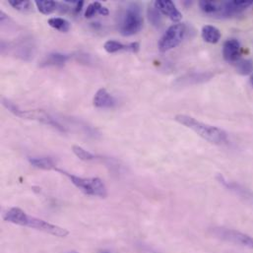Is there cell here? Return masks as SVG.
<instances>
[{
    "label": "cell",
    "mask_w": 253,
    "mask_h": 253,
    "mask_svg": "<svg viewBox=\"0 0 253 253\" xmlns=\"http://www.w3.org/2000/svg\"><path fill=\"white\" fill-rule=\"evenodd\" d=\"M3 220L15 225L36 229L38 231H42L58 238H66L69 235L68 230L61 228L59 226L49 224L43 220L29 216L22 209L17 207H13L9 209L4 214Z\"/></svg>",
    "instance_id": "6da1fadb"
},
{
    "label": "cell",
    "mask_w": 253,
    "mask_h": 253,
    "mask_svg": "<svg viewBox=\"0 0 253 253\" xmlns=\"http://www.w3.org/2000/svg\"><path fill=\"white\" fill-rule=\"evenodd\" d=\"M174 120L181 126L191 129L198 136L213 144H223L228 141L227 132L219 127L203 124L196 119L186 115H177Z\"/></svg>",
    "instance_id": "7a4b0ae2"
},
{
    "label": "cell",
    "mask_w": 253,
    "mask_h": 253,
    "mask_svg": "<svg viewBox=\"0 0 253 253\" xmlns=\"http://www.w3.org/2000/svg\"><path fill=\"white\" fill-rule=\"evenodd\" d=\"M57 171L65 174L71 181L72 183L78 187L80 190H82L84 193L92 196H98L101 198H106L108 196V190L103 182L98 177H79L73 174H70L66 172L63 169H56Z\"/></svg>",
    "instance_id": "3957f363"
},
{
    "label": "cell",
    "mask_w": 253,
    "mask_h": 253,
    "mask_svg": "<svg viewBox=\"0 0 253 253\" xmlns=\"http://www.w3.org/2000/svg\"><path fill=\"white\" fill-rule=\"evenodd\" d=\"M144 20L140 4L133 2L127 6L120 31L123 36L129 37L139 33L143 28Z\"/></svg>",
    "instance_id": "277c9868"
},
{
    "label": "cell",
    "mask_w": 253,
    "mask_h": 253,
    "mask_svg": "<svg viewBox=\"0 0 253 253\" xmlns=\"http://www.w3.org/2000/svg\"><path fill=\"white\" fill-rule=\"evenodd\" d=\"M186 34V27L184 24L177 23L170 26L166 33L162 36L158 42V47L161 52H167L177 45L183 41Z\"/></svg>",
    "instance_id": "5b68a950"
},
{
    "label": "cell",
    "mask_w": 253,
    "mask_h": 253,
    "mask_svg": "<svg viewBox=\"0 0 253 253\" xmlns=\"http://www.w3.org/2000/svg\"><path fill=\"white\" fill-rule=\"evenodd\" d=\"M211 233L217 239L253 250V238L249 235L226 228H214Z\"/></svg>",
    "instance_id": "8992f818"
},
{
    "label": "cell",
    "mask_w": 253,
    "mask_h": 253,
    "mask_svg": "<svg viewBox=\"0 0 253 253\" xmlns=\"http://www.w3.org/2000/svg\"><path fill=\"white\" fill-rule=\"evenodd\" d=\"M18 118L29 120V121H36L45 126H52L59 131L65 132L66 129L62 126L56 120H54L50 115H48L45 111L42 110H31V111H22L19 109L17 114L15 115Z\"/></svg>",
    "instance_id": "52a82bcc"
},
{
    "label": "cell",
    "mask_w": 253,
    "mask_h": 253,
    "mask_svg": "<svg viewBox=\"0 0 253 253\" xmlns=\"http://www.w3.org/2000/svg\"><path fill=\"white\" fill-rule=\"evenodd\" d=\"M253 4V0H231L222 2L221 17H232L248 9Z\"/></svg>",
    "instance_id": "ba28073f"
},
{
    "label": "cell",
    "mask_w": 253,
    "mask_h": 253,
    "mask_svg": "<svg viewBox=\"0 0 253 253\" xmlns=\"http://www.w3.org/2000/svg\"><path fill=\"white\" fill-rule=\"evenodd\" d=\"M223 56L224 59L235 64L238 60L241 59V43L236 39H230L225 42L223 45Z\"/></svg>",
    "instance_id": "9c48e42d"
},
{
    "label": "cell",
    "mask_w": 253,
    "mask_h": 253,
    "mask_svg": "<svg viewBox=\"0 0 253 253\" xmlns=\"http://www.w3.org/2000/svg\"><path fill=\"white\" fill-rule=\"evenodd\" d=\"M154 6L164 15L168 16L173 22H179L182 18L181 13L178 11L172 1L169 0H157Z\"/></svg>",
    "instance_id": "30bf717a"
},
{
    "label": "cell",
    "mask_w": 253,
    "mask_h": 253,
    "mask_svg": "<svg viewBox=\"0 0 253 253\" xmlns=\"http://www.w3.org/2000/svg\"><path fill=\"white\" fill-rule=\"evenodd\" d=\"M93 105L98 109H113L117 105V100L106 88H101L94 96Z\"/></svg>",
    "instance_id": "8fae6325"
},
{
    "label": "cell",
    "mask_w": 253,
    "mask_h": 253,
    "mask_svg": "<svg viewBox=\"0 0 253 253\" xmlns=\"http://www.w3.org/2000/svg\"><path fill=\"white\" fill-rule=\"evenodd\" d=\"M213 77V74L210 72H193L182 76L177 79L176 84L179 86H189L193 84H199L209 81Z\"/></svg>",
    "instance_id": "7c38bea8"
},
{
    "label": "cell",
    "mask_w": 253,
    "mask_h": 253,
    "mask_svg": "<svg viewBox=\"0 0 253 253\" xmlns=\"http://www.w3.org/2000/svg\"><path fill=\"white\" fill-rule=\"evenodd\" d=\"M104 48L109 53H116L119 51H130V52L136 53L139 51L140 44L139 42H131L129 44H124L118 41L111 40L105 43Z\"/></svg>",
    "instance_id": "4fadbf2b"
},
{
    "label": "cell",
    "mask_w": 253,
    "mask_h": 253,
    "mask_svg": "<svg viewBox=\"0 0 253 253\" xmlns=\"http://www.w3.org/2000/svg\"><path fill=\"white\" fill-rule=\"evenodd\" d=\"M69 55L67 54H62L59 52H53L48 54L41 63L42 67H62L64 64L67 62L69 59Z\"/></svg>",
    "instance_id": "5bb4252c"
},
{
    "label": "cell",
    "mask_w": 253,
    "mask_h": 253,
    "mask_svg": "<svg viewBox=\"0 0 253 253\" xmlns=\"http://www.w3.org/2000/svg\"><path fill=\"white\" fill-rule=\"evenodd\" d=\"M199 7L206 15L221 17L222 13V2L211 1V0H201L199 2Z\"/></svg>",
    "instance_id": "9a60e30c"
},
{
    "label": "cell",
    "mask_w": 253,
    "mask_h": 253,
    "mask_svg": "<svg viewBox=\"0 0 253 253\" xmlns=\"http://www.w3.org/2000/svg\"><path fill=\"white\" fill-rule=\"evenodd\" d=\"M202 39L208 43H217L221 39V32L214 26L206 25L201 30Z\"/></svg>",
    "instance_id": "2e32d148"
},
{
    "label": "cell",
    "mask_w": 253,
    "mask_h": 253,
    "mask_svg": "<svg viewBox=\"0 0 253 253\" xmlns=\"http://www.w3.org/2000/svg\"><path fill=\"white\" fill-rule=\"evenodd\" d=\"M35 4L39 11L44 15L51 14L59 7V3L53 0H36Z\"/></svg>",
    "instance_id": "e0dca14e"
},
{
    "label": "cell",
    "mask_w": 253,
    "mask_h": 253,
    "mask_svg": "<svg viewBox=\"0 0 253 253\" xmlns=\"http://www.w3.org/2000/svg\"><path fill=\"white\" fill-rule=\"evenodd\" d=\"M97 14L108 16L109 15V9L105 6H103L100 2H93V3L89 4V6L87 7L84 15L87 19H89V18L94 17Z\"/></svg>",
    "instance_id": "ac0fdd59"
},
{
    "label": "cell",
    "mask_w": 253,
    "mask_h": 253,
    "mask_svg": "<svg viewBox=\"0 0 253 253\" xmlns=\"http://www.w3.org/2000/svg\"><path fill=\"white\" fill-rule=\"evenodd\" d=\"M29 162L31 165L41 169H56L55 164L50 158H30Z\"/></svg>",
    "instance_id": "d6986e66"
},
{
    "label": "cell",
    "mask_w": 253,
    "mask_h": 253,
    "mask_svg": "<svg viewBox=\"0 0 253 253\" xmlns=\"http://www.w3.org/2000/svg\"><path fill=\"white\" fill-rule=\"evenodd\" d=\"M47 23L51 28H53L56 31H59L61 33H67L71 27L70 23L66 19L59 18V17L50 18V19H48Z\"/></svg>",
    "instance_id": "ffe728a7"
},
{
    "label": "cell",
    "mask_w": 253,
    "mask_h": 253,
    "mask_svg": "<svg viewBox=\"0 0 253 253\" xmlns=\"http://www.w3.org/2000/svg\"><path fill=\"white\" fill-rule=\"evenodd\" d=\"M236 70L243 76H248L253 72V63L250 59H240L235 63Z\"/></svg>",
    "instance_id": "44dd1931"
},
{
    "label": "cell",
    "mask_w": 253,
    "mask_h": 253,
    "mask_svg": "<svg viewBox=\"0 0 253 253\" xmlns=\"http://www.w3.org/2000/svg\"><path fill=\"white\" fill-rule=\"evenodd\" d=\"M9 4L16 10L21 12H32L34 7L31 1H24V0H9Z\"/></svg>",
    "instance_id": "7402d4cb"
},
{
    "label": "cell",
    "mask_w": 253,
    "mask_h": 253,
    "mask_svg": "<svg viewBox=\"0 0 253 253\" xmlns=\"http://www.w3.org/2000/svg\"><path fill=\"white\" fill-rule=\"evenodd\" d=\"M162 13L155 7H150L149 10H148V18H149V21L153 24V26L159 28L162 26V23H163V20H162Z\"/></svg>",
    "instance_id": "603a6c76"
},
{
    "label": "cell",
    "mask_w": 253,
    "mask_h": 253,
    "mask_svg": "<svg viewBox=\"0 0 253 253\" xmlns=\"http://www.w3.org/2000/svg\"><path fill=\"white\" fill-rule=\"evenodd\" d=\"M72 151L76 155V157H78L82 161H91V160L96 159V156L94 154L86 151L84 148H82L78 145H73Z\"/></svg>",
    "instance_id": "cb8c5ba5"
},
{
    "label": "cell",
    "mask_w": 253,
    "mask_h": 253,
    "mask_svg": "<svg viewBox=\"0 0 253 253\" xmlns=\"http://www.w3.org/2000/svg\"><path fill=\"white\" fill-rule=\"evenodd\" d=\"M251 81H252V84H253V75L252 76V79H251Z\"/></svg>",
    "instance_id": "d4e9b609"
},
{
    "label": "cell",
    "mask_w": 253,
    "mask_h": 253,
    "mask_svg": "<svg viewBox=\"0 0 253 253\" xmlns=\"http://www.w3.org/2000/svg\"><path fill=\"white\" fill-rule=\"evenodd\" d=\"M74 253V252H72V253Z\"/></svg>",
    "instance_id": "484cf974"
},
{
    "label": "cell",
    "mask_w": 253,
    "mask_h": 253,
    "mask_svg": "<svg viewBox=\"0 0 253 253\" xmlns=\"http://www.w3.org/2000/svg\"><path fill=\"white\" fill-rule=\"evenodd\" d=\"M106 253V252H105V253Z\"/></svg>",
    "instance_id": "4316f807"
}]
</instances>
